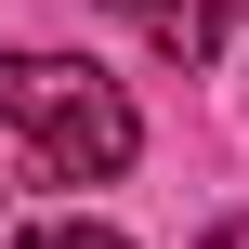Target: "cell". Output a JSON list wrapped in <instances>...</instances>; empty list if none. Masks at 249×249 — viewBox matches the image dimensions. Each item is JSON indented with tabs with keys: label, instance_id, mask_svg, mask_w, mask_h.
<instances>
[{
	"label": "cell",
	"instance_id": "obj_2",
	"mask_svg": "<svg viewBox=\"0 0 249 249\" xmlns=\"http://www.w3.org/2000/svg\"><path fill=\"white\" fill-rule=\"evenodd\" d=\"M131 13H144V39H158V53H184V66L210 53V0H131Z\"/></svg>",
	"mask_w": 249,
	"mask_h": 249
},
{
	"label": "cell",
	"instance_id": "obj_1",
	"mask_svg": "<svg viewBox=\"0 0 249 249\" xmlns=\"http://www.w3.org/2000/svg\"><path fill=\"white\" fill-rule=\"evenodd\" d=\"M0 105H13V131L39 144L53 184H118V171L144 158L131 92H118L92 53H13V66H0Z\"/></svg>",
	"mask_w": 249,
	"mask_h": 249
},
{
	"label": "cell",
	"instance_id": "obj_4",
	"mask_svg": "<svg viewBox=\"0 0 249 249\" xmlns=\"http://www.w3.org/2000/svg\"><path fill=\"white\" fill-rule=\"evenodd\" d=\"M197 249H249V223H210V236H197Z\"/></svg>",
	"mask_w": 249,
	"mask_h": 249
},
{
	"label": "cell",
	"instance_id": "obj_6",
	"mask_svg": "<svg viewBox=\"0 0 249 249\" xmlns=\"http://www.w3.org/2000/svg\"><path fill=\"white\" fill-rule=\"evenodd\" d=\"M0 197H13V184H0Z\"/></svg>",
	"mask_w": 249,
	"mask_h": 249
},
{
	"label": "cell",
	"instance_id": "obj_5",
	"mask_svg": "<svg viewBox=\"0 0 249 249\" xmlns=\"http://www.w3.org/2000/svg\"><path fill=\"white\" fill-rule=\"evenodd\" d=\"M223 13H249V0H210V26H223Z\"/></svg>",
	"mask_w": 249,
	"mask_h": 249
},
{
	"label": "cell",
	"instance_id": "obj_3",
	"mask_svg": "<svg viewBox=\"0 0 249 249\" xmlns=\"http://www.w3.org/2000/svg\"><path fill=\"white\" fill-rule=\"evenodd\" d=\"M13 249H131V236H118V223H79V210H66V223H26Z\"/></svg>",
	"mask_w": 249,
	"mask_h": 249
}]
</instances>
